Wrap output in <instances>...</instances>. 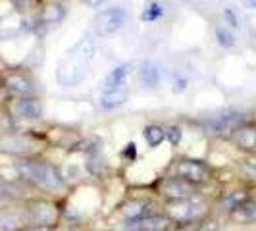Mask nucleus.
I'll list each match as a JSON object with an SVG mask.
<instances>
[{"mask_svg":"<svg viewBox=\"0 0 256 231\" xmlns=\"http://www.w3.org/2000/svg\"><path fill=\"white\" fill-rule=\"evenodd\" d=\"M27 220L29 224L40 226H56L58 222V208L48 200H33L27 206Z\"/></svg>","mask_w":256,"mask_h":231,"instance_id":"nucleus-7","label":"nucleus"},{"mask_svg":"<svg viewBox=\"0 0 256 231\" xmlns=\"http://www.w3.org/2000/svg\"><path fill=\"white\" fill-rule=\"evenodd\" d=\"M129 98V92L128 89H110V90H102V94H100V98H98V104H100V108L102 110H118V108H122L124 104L128 102Z\"/></svg>","mask_w":256,"mask_h":231,"instance_id":"nucleus-16","label":"nucleus"},{"mask_svg":"<svg viewBox=\"0 0 256 231\" xmlns=\"http://www.w3.org/2000/svg\"><path fill=\"white\" fill-rule=\"evenodd\" d=\"M18 174L26 181L33 183L35 187L46 192H64L68 183L64 176L54 164L42 162V160H27L18 164Z\"/></svg>","mask_w":256,"mask_h":231,"instance_id":"nucleus-2","label":"nucleus"},{"mask_svg":"<svg viewBox=\"0 0 256 231\" xmlns=\"http://www.w3.org/2000/svg\"><path fill=\"white\" fill-rule=\"evenodd\" d=\"M214 37H216V42H218L222 48H233V46L237 44V38H235L233 29L228 27L226 24H224V26H216Z\"/></svg>","mask_w":256,"mask_h":231,"instance_id":"nucleus-22","label":"nucleus"},{"mask_svg":"<svg viewBox=\"0 0 256 231\" xmlns=\"http://www.w3.org/2000/svg\"><path fill=\"white\" fill-rule=\"evenodd\" d=\"M243 4L248 10H256V0H243Z\"/></svg>","mask_w":256,"mask_h":231,"instance_id":"nucleus-34","label":"nucleus"},{"mask_svg":"<svg viewBox=\"0 0 256 231\" xmlns=\"http://www.w3.org/2000/svg\"><path fill=\"white\" fill-rule=\"evenodd\" d=\"M14 114L27 122H35L42 118V104L35 96H18L14 102Z\"/></svg>","mask_w":256,"mask_h":231,"instance_id":"nucleus-12","label":"nucleus"},{"mask_svg":"<svg viewBox=\"0 0 256 231\" xmlns=\"http://www.w3.org/2000/svg\"><path fill=\"white\" fill-rule=\"evenodd\" d=\"M230 220H233L235 224H252L256 222V198H248L246 202L241 206H237L235 210L230 212Z\"/></svg>","mask_w":256,"mask_h":231,"instance_id":"nucleus-18","label":"nucleus"},{"mask_svg":"<svg viewBox=\"0 0 256 231\" xmlns=\"http://www.w3.org/2000/svg\"><path fill=\"white\" fill-rule=\"evenodd\" d=\"M231 142L246 154H256V126L241 124L230 133Z\"/></svg>","mask_w":256,"mask_h":231,"instance_id":"nucleus-10","label":"nucleus"},{"mask_svg":"<svg viewBox=\"0 0 256 231\" xmlns=\"http://www.w3.org/2000/svg\"><path fill=\"white\" fill-rule=\"evenodd\" d=\"M224 18H226V26L231 29H241V22L237 18V14L233 12V8H226L224 10Z\"/></svg>","mask_w":256,"mask_h":231,"instance_id":"nucleus-28","label":"nucleus"},{"mask_svg":"<svg viewBox=\"0 0 256 231\" xmlns=\"http://www.w3.org/2000/svg\"><path fill=\"white\" fill-rule=\"evenodd\" d=\"M166 141L172 144V146H178L181 141H183V129L180 126H176V124H172V126H166Z\"/></svg>","mask_w":256,"mask_h":231,"instance_id":"nucleus-27","label":"nucleus"},{"mask_svg":"<svg viewBox=\"0 0 256 231\" xmlns=\"http://www.w3.org/2000/svg\"><path fill=\"white\" fill-rule=\"evenodd\" d=\"M152 208V200L135 196V198H129V200H126L124 204L120 206V216H122L124 222H139V220H144L148 218L150 214H154Z\"/></svg>","mask_w":256,"mask_h":231,"instance_id":"nucleus-8","label":"nucleus"},{"mask_svg":"<svg viewBox=\"0 0 256 231\" xmlns=\"http://www.w3.org/2000/svg\"><path fill=\"white\" fill-rule=\"evenodd\" d=\"M198 222H191V224H174L168 231H196Z\"/></svg>","mask_w":256,"mask_h":231,"instance_id":"nucleus-31","label":"nucleus"},{"mask_svg":"<svg viewBox=\"0 0 256 231\" xmlns=\"http://www.w3.org/2000/svg\"><path fill=\"white\" fill-rule=\"evenodd\" d=\"M20 231H54V226H40V224H31V226H26L24 230Z\"/></svg>","mask_w":256,"mask_h":231,"instance_id":"nucleus-32","label":"nucleus"},{"mask_svg":"<svg viewBox=\"0 0 256 231\" xmlns=\"http://www.w3.org/2000/svg\"><path fill=\"white\" fill-rule=\"evenodd\" d=\"M248 198H252V192L246 187H235V189H230V191L222 192L216 202V208L222 210V212H228L230 214L231 210H235L237 206H241L243 202H246Z\"/></svg>","mask_w":256,"mask_h":231,"instance_id":"nucleus-11","label":"nucleus"},{"mask_svg":"<svg viewBox=\"0 0 256 231\" xmlns=\"http://www.w3.org/2000/svg\"><path fill=\"white\" fill-rule=\"evenodd\" d=\"M142 137H144V141L150 148H158L162 142L166 141V129L158 126V124H148L142 129Z\"/></svg>","mask_w":256,"mask_h":231,"instance_id":"nucleus-21","label":"nucleus"},{"mask_svg":"<svg viewBox=\"0 0 256 231\" xmlns=\"http://www.w3.org/2000/svg\"><path fill=\"white\" fill-rule=\"evenodd\" d=\"M239 172L243 174L244 180L256 183V154H248L239 162Z\"/></svg>","mask_w":256,"mask_h":231,"instance_id":"nucleus-24","label":"nucleus"},{"mask_svg":"<svg viewBox=\"0 0 256 231\" xmlns=\"http://www.w3.org/2000/svg\"><path fill=\"white\" fill-rule=\"evenodd\" d=\"M174 226V222L166 214H150L148 218L139 222H124V226L118 231H168Z\"/></svg>","mask_w":256,"mask_h":231,"instance_id":"nucleus-9","label":"nucleus"},{"mask_svg":"<svg viewBox=\"0 0 256 231\" xmlns=\"http://www.w3.org/2000/svg\"><path fill=\"white\" fill-rule=\"evenodd\" d=\"M131 72H133V66L131 64H118L116 68H112L106 77H104V89L110 90V89H126V85H128V79L131 76Z\"/></svg>","mask_w":256,"mask_h":231,"instance_id":"nucleus-13","label":"nucleus"},{"mask_svg":"<svg viewBox=\"0 0 256 231\" xmlns=\"http://www.w3.org/2000/svg\"><path fill=\"white\" fill-rule=\"evenodd\" d=\"M206 202L198 196H191V198H181V200H170L166 206L168 218L174 224H191V222H200L204 220Z\"/></svg>","mask_w":256,"mask_h":231,"instance_id":"nucleus-3","label":"nucleus"},{"mask_svg":"<svg viewBox=\"0 0 256 231\" xmlns=\"http://www.w3.org/2000/svg\"><path fill=\"white\" fill-rule=\"evenodd\" d=\"M6 87L18 96H31L33 94V83L24 74H8L6 76Z\"/></svg>","mask_w":256,"mask_h":231,"instance_id":"nucleus-17","label":"nucleus"},{"mask_svg":"<svg viewBox=\"0 0 256 231\" xmlns=\"http://www.w3.org/2000/svg\"><path fill=\"white\" fill-rule=\"evenodd\" d=\"M122 156H124L128 162H135V158H137V144H135V142H128L126 148L122 150Z\"/></svg>","mask_w":256,"mask_h":231,"instance_id":"nucleus-30","label":"nucleus"},{"mask_svg":"<svg viewBox=\"0 0 256 231\" xmlns=\"http://www.w3.org/2000/svg\"><path fill=\"white\" fill-rule=\"evenodd\" d=\"M33 144L24 139V137H6L0 141V148L6 150V152H14V154H29L33 148Z\"/></svg>","mask_w":256,"mask_h":231,"instance_id":"nucleus-20","label":"nucleus"},{"mask_svg":"<svg viewBox=\"0 0 256 231\" xmlns=\"http://www.w3.org/2000/svg\"><path fill=\"white\" fill-rule=\"evenodd\" d=\"M29 222L26 214H20L16 210H6L0 212V231H20L26 228Z\"/></svg>","mask_w":256,"mask_h":231,"instance_id":"nucleus-19","label":"nucleus"},{"mask_svg":"<svg viewBox=\"0 0 256 231\" xmlns=\"http://www.w3.org/2000/svg\"><path fill=\"white\" fill-rule=\"evenodd\" d=\"M243 124V116H233V114H222L216 116L212 120L206 122V129L210 133H218V135H224V133H231L237 126Z\"/></svg>","mask_w":256,"mask_h":231,"instance_id":"nucleus-15","label":"nucleus"},{"mask_svg":"<svg viewBox=\"0 0 256 231\" xmlns=\"http://www.w3.org/2000/svg\"><path fill=\"white\" fill-rule=\"evenodd\" d=\"M222 230V226H220V222H216V220H200L198 222V228H196V231H220Z\"/></svg>","mask_w":256,"mask_h":231,"instance_id":"nucleus-29","label":"nucleus"},{"mask_svg":"<svg viewBox=\"0 0 256 231\" xmlns=\"http://www.w3.org/2000/svg\"><path fill=\"white\" fill-rule=\"evenodd\" d=\"M139 83L146 89H156L162 79V66L158 62H142L137 70Z\"/></svg>","mask_w":256,"mask_h":231,"instance_id":"nucleus-14","label":"nucleus"},{"mask_svg":"<svg viewBox=\"0 0 256 231\" xmlns=\"http://www.w3.org/2000/svg\"><path fill=\"white\" fill-rule=\"evenodd\" d=\"M94 29L98 35H114L118 31H122L128 24V12L122 6H112V8H104L94 16L92 20Z\"/></svg>","mask_w":256,"mask_h":231,"instance_id":"nucleus-5","label":"nucleus"},{"mask_svg":"<svg viewBox=\"0 0 256 231\" xmlns=\"http://www.w3.org/2000/svg\"><path fill=\"white\" fill-rule=\"evenodd\" d=\"M92 56H94V40L90 35H83L70 50H66L64 58L56 68V81L62 87L81 85L87 77V68Z\"/></svg>","mask_w":256,"mask_h":231,"instance_id":"nucleus-1","label":"nucleus"},{"mask_svg":"<svg viewBox=\"0 0 256 231\" xmlns=\"http://www.w3.org/2000/svg\"><path fill=\"white\" fill-rule=\"evenodd\" d=\"M164 6L158 2V0H150V2H146V6H144V10L141 12V20L144 24H154V22H158L162 16H164Z\"/></svg>","mask_w":256,"mask_h":231,"instance_id":"nucleus-23","label":"nucleus"},{"mask_svg":"<svg viewBox=\"0 0 256 231\" xmlns=\"http://www.w3.org/2000/svg\"><path fill=\"white\" fill-rule=\"evenodd\" d=\"M189 87V77L185 76L183 72H174V76H172V90L176 92V94H180V92H185Z\"/></svg>","mask_w":256,"mask_h":231,"instance_id":"nucleus-26","label":"nucleus"},{"mask_svg":"<svg viewBox=\"0 0 256 231\" xmlns=\"http://www.w3.org/2000/svg\"><path fill=\"white\" fill-rule=\"evenodd\" d=\"M172 176H178L181 180L189 181L196 187H202L214 180V170L202 160L196 158H180L172 166Z\"/></svg>","mask_w":256,"mask_h":231,"instance_id":"nucleus-4","label":"nucleus"},{"mask_svg":"<svg viewBox=\"0 0 256 231\" xmlns=\"http://www.w3.org/2000/svg\"><path fill=\"white\" fill-rule=\"evenodd\" d=\"M83 4H87V6H90V8H100L102 4H106L108 0H81Z\"/></svg>","mask_w":256,"mask_h":231,"instance_id":"nucleus-33","label":"nucleus"},{"mask_svg":"<svg viewBox=\"0 0 256 231\" xmlns=\"http://www.w3.org/2000/svg\"><path fill=\"white\" fill-rule=\"evenodd\" d=\"M62 18H64V8H62V6H48V8H44V12H42V22H44L46 26L60 24Z\"/></svg>","mask_w":256,"mask_h":231,"instance_id":"nucleus-25","label":"nucleus"},{"mask_svg":"<svg viewBox=\"0 0 256 231\" xmlns=\"http://www.w3.org/2000/svg\"><path fill=\"white\" fill-rule=\"evenodd\" d=\"M158 191H160V194L170 202V200H181V198L198 196L200 187L192 185V183H189V181L181 180V178H178V176H170V178H164V180L160 181Z\"/></svg>","mask_w":256,"mask_h":231,"instance_id":"nucleus-6","label":"nucleus"}]
</instances>
